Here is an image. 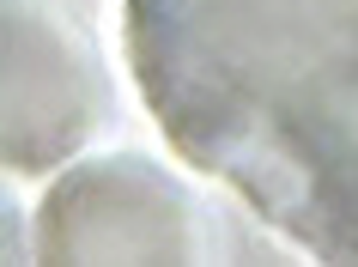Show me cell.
<instances>
[{
    "label": "cell",
    "mask_w": 358,
    "mask_h": 267,
    "mask_svg": "<svg viewBox=\"0 0 358 267\" xmlns=\"http://www.w3.org/2000/svg\"><path fill=\"white\" fill-rule=\"evenodd\" d=\"M6 67H0V146L6 164L24 176L49 171L92 134L103 85L92 61L55 19L13 6L6 13Z\"/></svg>",
    "instance_id": "2"
},
{
    "label": "cell",
    "mask_w": 358,
    "mask_h": 267,
    "mask_svg": "<svg viewBox=\"0 0 358 267\" xmlns=\"http://www.w3.org/2000/svg\"><path fill=\"white\" fill-rule=\"evenodd\" d=\"M194 243L201 231L182 182L134 152L61 171L37 207L43 261H189Z\"/></svg>",
    "instance_id": "1"
}]
</instances>
